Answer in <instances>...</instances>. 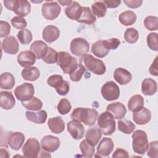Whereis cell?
I'll use <instances>...</instances> for the list:
<instances>
[{
	"label": "cell",
	"instance_id": "36",
	"mask_svg": "<svg viewBox=\"0 0 158 158\" xmlns=\"http://www.w3.org/2000/svg\"><path fill=\"white\" fill-rule=\"evenodd\" d=\"M92 12L98 18L104 17L107 12V7L102 1H96L91 5Z\"/></svg>",
	"mask_w": 158,
	"mask_h": 158
},
{
	"label": "cell",
	"instance_id": "17",
	"mask_svg": "<svg viewBox=\"0 0 158 158\" xmlns=\"http://www.w3.org/2000/svg\"><path fill=\"white\" fill-rule=\"evenodd\" d=\"M106 111L110 113L115 119H121L127 114V109L125 105L119 102L109 104L106 107Z\"/></svg>",
	"mask_w": 158,
	"mask_h": 158
},
{
	"label": "cell",
	"instance_id": "35",
	"mask_svg": "<svg viewBox=\"0 0 158 158\" xmlns=\"http://www.w3.org/2000/svg\"><path fill=\"white\" fill-rule=\"evenodd\" d=\"M22 104L25 109L33 111L40 110L43 107L42 101L36 97H33L27 101L22 102Z\"/></svg>",
	"mask_w": 158,
	"mask_h": 158
},
{
	"label": "cell",
	"instance_id": "40",
	"mask_svg": "<svg viewBox=\"0 0 158 158\" xmlns=\"http://www.w3.org/2000/svg\"><path fill=\"white\" fill-rule=\"evenodd\" d=\"M17 37L21 44H28L32 40V33L29 30L25 28L18 32Z\"/></svg>",
	"mask_w": 158,
	"mask_h": 158
},
{
	"label": "cell",
	"instance_id": "34",
	"mask_svg": "<svg viewBox=\"0 0 158 158\" xmlns=\"http://www.w3.org/2000/svg\"><path fill=\"white\" fill-rule=\"evenodd\" d=\"M120 22L125 25L129 26L135 23L136 20V15L131 10H127L122 12L118 17Z\"/></svg>",
	"mask_w": 158,
	"mask_h": 158
},
{
	"label": "cell",
	"instance_id": "52",
	"mask_svg": "<svg viewBox=\"0 0 158 158\" xmlns=\"http://www.w3.org/2000/svg\"><path fill=\"white\" fill-rule=\"evenodd\" d=\"M123 2L127 5V7L131 8V9H135L138 8L141 6V5L143 3V1L141 0H125L123 1Z\"/></svg>",
	"mask_w": 158,
	"mask_h": 158
},
{
	"label": "cell",
	"instance_id": "16",
	"mask_svg": "<svg viewBox=\"0 0 158 158\" xmlns=\"http://www.w3.org/2000/svg\"><path fill=\"white\" fill-rule=\"evenodd\" d=\"M2 48L3 51L9 54H15L18 52L19 44L14 36L6 37L2 42Z\"/></svg>",
	"mask_w": 158,
	"mask_h": 158
},
{
	"label": "cell",
	"instance_id": "47",
	"mask_svg": "<svg viewBox=\"0 0 158 158\" xmlns=\"http://www.w3.org/2000/svg\"><path fill=\"white\" fill-rule=\"evenodd\" d=\"M147 155L152 158L158 157V141H154L150 142L148 147Z\"/></svg>",
	"mask_w": 158,
	"mask_h": 158
},
{
	"label": "cell",
	"instance_id": "48",
	"mask_svg": "<svg viewBox=\"0 0 158 158\" xmlns=\"http://www.w3.org/2000/svg\"><path fill=\"white\" fill-rule=\"evenodd\" d=\"M11 24L13 26V27L17 28V29H25V28L27 27V23L26 20L19 16L14 17L11 20Z\"/></svg>",
	"mask_w": 158,
	"mask_h": 158
},
{
	"label": "cell",
	"instance_id": "31",
	"mask_svg": "<svg viewBox=\"0 0 158 158\" xmlns=\"http://www.w3.org/2000/svg\"><path fill=\"white\" fill-rule=\"evenodd\" d=\"M96 17L94 15L91 9L88 7H82V11L80 18L77 22L91 25L96 22Z\"/></svg>",
	"mask_w": 158,
	"mask_h": 158
},
{
	"label": "cell",
	"instance_id": "23",
	"mask_svg": "<svg viewBox=\"0 0 158 158\" xmlns=\"http://www.w3.org/2000/svg\"><path fill=\"white\" fill-rule=\"evenodd\" d=\"M114 78L120 85H126L130 82L132 78L131 73L123 68H117L114 72Z\"/></svg>",
	"mask_w": 158,
	"mask_h": 158
},
{
	"label": "cell",
	"instance_id": "55",
	"mask_svg": "<svg viewBox=\"0 0 158 158\" xmlns=\"http://www.w3.org/2000/svg\"><path fill=\"white\" fill-rule=\"evenodd\" d=\"M157 56L156 57L154 60L151 65L149 71V73L154 76H157L158 75V70H157Z\"/></svg>",
	"mask_w": 158,
	"mask_h": 158
},
{
	"label": "cell",
	"instance_id": "45",
	"mask_svg": "<svg viewBox=\"0 0 158 158\" xmlns=\"http://www.w3.org/2000/svg\"><path fill=\"white\" fill-rule=\"evenodd\" d=\"M147 44L148 47L153 51H158L157 45V33H150L147 36Z\"/></svg>",
	"mask_w": 158,
	"mask_h": 158
},
{
	"label": "cell",
	"instance_id": "14",
	"mask_svg": "<svg viewBox=\"0 0 158 158\" xmlns=\"http://www.w3.org/2000/svg\"><path fill=\"white\" fill-rule=\"evenodd\" d=\"M114 147V144L111 138H104L97 147L96 154L99 157L108 156L112 152Z\"/></svg>",
	"mask_w": 158,
	"mask_h": 158
},
{
	"label": "cell",
	"instance_id": "11",
	"mask_svg": "<svg viewBox=\"0 0 158 158\" xmlns=\"http://www.w3.org/2000/svg\"><path fill=\"white\" fill-rule=\"evenodd\" d=\"M41 146L39 141L35 138L27 139L22 148V152L24 157L28 158L37 157L40 151Z\"/></svg>",
	"mask_w": 158,
	"mask_h": 158
},
{
	"label": "cell",
	"instance_id": "50",
	"mask_svg": "<svg viewBox=\"0 0 158 158\" xmlns=\"http://www.w3.org/2000/svg\"><path fill=\"white\" fill-rule=\"evenodd\" d=\"M10 32V26L7 22L0 21V37L3 38L8 36Z\"/></svg>",
	"mask_w": 158,
	"mask_h": 158
},
{
	"label": "cell",
	"instance_id": "37",
	"mask_svg": "<svg viewBox=\"0 0 158 158\" xmlns=\"http://www.w3.org/2000/svg\"><path fill=\"white\" fill-rule=\"evenodd\" d=\"M118 129L123 133L131 134L135 129V125L131 121L126 119L120 120L118 122Z\"/></svg>",
	"mask_w": 158,
	"mask_h": 158
},
{
	"label": "cell",
	"instance_id": "49",
	"mask_svg": "<svg viewBox=\"0 0 158 158\" xmlns=\"http://www.w3.org/2000/svg\"><path fill=\"white\" fill-rule=\"evenodd\" d=\"M103 43L107 49L114 50L119 46L120 44V41L116 38H112L109 40H103Z\"/></svg>",
	"mask_w": 158,
	"mask_h": 158
},
{
	"label": "cell",
	"instance_id": "41",
	"mask_svg": "<svg viewBox=\"0 0 158 158\" xmlns=\"http://www.w3.org/2000/svg\"><path fill=\"white\" fill-rule=\"evenodd\" d=\"M144 25L148 30H157L158 29V18L152 15L148 16L144 20Z\"/></svg>",
	"mask_w": 158,
	"mask_h": 158
},
{
	"label": "cell",
	"instance_id": "12",
	"mask_svg": "<svg viewBox=\"0 0 158 158\" xmlns=\"http://www.w3.org/2000/svg\"><path fill=\"white\" fill-rule=\"evenodd\" d=\"M41 145L43 150L49 152H53L59 148L60 140L56 136L46 135L41 139Z\"/></svg>",
	"mask_w": 158,
	"mask_h": 158
},
{
	"label": "cell",
	"instance_id": "26",
	"mask_svg": "<svg viewBox=\"0 0 158 158\" xmlns=\"http://www.w3.org/2000/svg\"><path fill=\"white\" fill-rule=\"evenodd\" d=\"M157 85L156 81L151 78H148L143 80L141 83V91L146 96H152L157 91Z\"/></svg>",
	"mask_w": 158,
	"mask_h": 158
},
{
	"label": "cell",
	"instance_id": "20",
	"mask_svg": "<svg viewBox=\"0 0 158 158\" xmlns=\"http://www.w3.org/2000/svg\"><path fill=\"white\" fill-rule=\"evenodd\" d=\"M133 119L134 122L139 125L148 123L151 119V113L146 107H143L138 112H133Z\"/></svg>",
	"mask_w": 158,
	"mask_h": 158
},
{
	"label": "cell",
	"instance_id": "6",
	"mask_svg": "<svg viewBox=\"0 0 158 158\" xmlns=\"http://www.w3.org/2000/svg\"><path fill=\"white\" fill-rule=\"evenodd\" d=\"M57 64L64 73L69 75L75 70L78 64H77V59L65 51L59 52Z\"/></svg>",
	"mask_w": 158,
	"mask_h": 158
},
{
	"label": "cell",
	"instance_id": "38",
	"mask_svg": "<svg viewBox=\"0 0 158 158\" xmlns=\"http://www.w3.org/2000/svg\"><path fill=\"white\" fill-rule=\"evenodd\" d=\"M80 149L84 157L91 158L94 154V146L89 143L86 139L83 140L80 144Z\"/></svg>",
	"mask_w": 158,
	"mask_h": 158
},
{
	"label": "cell",
	"instance_id": "28",
	"mask_svg": "<svg viewBox=\"0 0 158 158\" xmlns=\"http://www.w3.org/2000/svg\"><path fill=\"white\" fill-rule=\"evenodd\" d=\"M144 99L140 94H135L130 98L128 102V109L133 112H138L144 107Z\"/></svg>",
	"mask_w": 158,
	"mask_h": 158
},
{
	"label": "cell",
	"instance_id": "44",
	"mask_svg": "<svg viewBox=\"0 0 158 158\" xmlns=\"http://www.w3.org/2000/svg\"><path fill=\"white\" fill-rule=\"evenodd\" d=\"M85 70L86 69L85 67L82 64H78L75 70L71 74H70V78L71 80L75 82L79 81L85 72Z\"/></svg>",
	"mask_w": 158,
	"mask_h": 158
},
{
	"label": "cell",
	"instance_id": "54",
	"mask_svg": "<svg viewBox=\"0 0 158 158\" xmlns=\"http://www.w3.org/2000/svg\"><path fill=\"white\" fill-rule=\"evenodd\" d=\"M102 2L107 8H116L121 3V1L117 0H104Z\"/></svg>",
	"mask_w": 158,
	"mask_h": 158
},
{
	"label": "cell",
	"instance_id": "4",
	"mask_svg": "<svg viewBox=\"0 0 158 158\" xmlns=\"http://www.w3.org/2000/svg\"><path fill=\"white\" fill-rule=\"evenodd\" d=\"M131 137L133 151L138 154L143 155L149 144L146 133L143 130H138L133 132Z\"/></svg>",
	"mask_w": 158,
	"mask_h": 158
},
{
	"label": "cell",
	"instance_id": "21",
	"mask_svg": "<svg viewBox=\"0 0 158 158\" xmlns=\"http://www.w3.org/2000/svg\"><path fill=\"white\" fill-rule=\"evenodd\" d=\"M60 36V30L54 25H48L43 31V38L48 43H52Z\"/></svg>",
	"mask_w": 158,
	"mask_h": 158
},
{
	"label": "cell",
	"instance_id": "24",
	"mask_svg": "<svg viewBox=\"0 0 158 158\" xmlns=\"http://www.w3.org/2000/svg\"><path fill=\"white\" fill-rule=\"evenodd\" d=\"M31 51L36 56L37 59H43L46 54L48 49L47 44L41 40L35 41L30 46Z\"/></svg>",
	"mask_w": 158,
	"mask_h": 158
},
{
	"label": "cell",
	"instance_id": "25",
	"mask_svg": "<svg viewBox=\"0 0 158 158\" xmlns=\"http://www.w3.org/2000/svg\"><path fill=\"white\" fill-rule=\"evenodd\" d=\"M48 126L50 130L56 134L62 133L65 129V123L61 117H56L48 120Z\"/></svg>",
	"mask_w": 158,
	"mask_h": 158
},
{
	"label": "cell",
	"instance_id": "43",
	"mask_svg": "<svg viewBox=\"0 0 158 158\" xmlns=\"http://www.w3.org/2000/svg\"><path fill=\"white\" fill-rule=\"evenodd\" d=\"M72 109V106L69 101L66 98H62L60 100L57 105V110L62 114L65 115L68 114Z\"/></svg>",
	"mask_w": 158,
	"mask_h": 158
},
{
	"label": "cell",
	"instance_id": "22",
	"mask_svg": "<svg viewBox=\"0 0 158 158\" xmlns=\"http://www.w3.org/2000/svg\"><path fill=\"white\" fill-rule=\"evenodd\" d=\"M81 11L82 7L76 1H72V2L65 9V13L67 17L71 20L77 21L80 18Z\"/></svg>",
	"mask_w": 158,
	"mask_h": 158
},
{
	"label": "cell",
	"instance_id": "13",
	"mask_svg": "<svg viewBox=\"0 0 158 158\" xmlns=\"http://www.w3.org/2000/svg\"><path fill=\"white\" fill-rule=\"evenodd\" d=\"M67 127L68 131L73 139L79 140L83 137L85 128L80 122L72 120L67 123Z\"/></svg>",
	"mask_w": 158,
	"mask_h": 158
},
{
	"label": "cell",
	"instance_id": "42",
	"mask_svg": "<svg viewBox=\"0 0 158 158\" xmlns=\"http://www.w3.org/2000/svg\"><path fill=\"white\" fill-rule=\"evenodd\" d=\"M59 56V52L51 47H48V52L43 58V60L47 64H54L57 62Z\"/></svg>",
	"mask_w": 158,
	"mask_h": 158
},
{
	"label": "cell",
	"instance_id": "10",
	"mask_svg": "<svg viewBox=\"0 0 158 158\" xmlns=\"http://www.w3.org/2000/svg\"><path fill=\"white\" fill-rule=\"evenodd\" d=\"M42 14L46 19L52 20L56 19L61 11V8L56 1L46 2L42 6Z\"/></svg>",
	"mask_w": 158,
	"mask_h": 158
},
{
	"label": "cell",
	"instance_id": "5",
	"mask_svg": "<svg viewBox=\"0 0 158 158\" xmlns=\"http://www.w3.org/2000/svg\"><path fill=\"white\" fill-rule=\"evenodd\" d=\"M3 3L7 9L12 10L19 17H25L31 11L30 3L26 0L4 1Z\"/></svg>",
	"mask_w": 158,
	"mask_h": 158
},
{
	"label": "cell",
	"instance_id": "46",
	"mask_svg": "<svg viewBox=\"0 0 158 158\" xmlns=\"http://www.w3.org/2000/svg\"><path fill=\"white\" fill-rule=\"evenodd\" d=\"M64 81V80H63V78L61 75H53L48 78L47 83L50 86L56 89L62 84Z\"/></svg>",
	"mask_w": 158,
	"mask_h": 158
},
{
	"label": "cell",
	"instance_id": "8",
	"mask_svg": "<svg viewBox=\"0 0 158 158\" xmlns=\"http://www.w3.org/2000/svg\"><path fill=\"white\" fill-rule=\"evenodd\" d=\"M34 93V86L30 83H24L18 86L14 89V94L16 98L22 102L27 101L32 98Z\"/></svg>",
	"mask_w": 158,
	"mask_h": 158
},
{
	"label": "cell",
	"instance_id": "56",
	"mask_svg": "<svg viewBox=\"0 0 158 158\" xmlns=\"http://www.w3.org/2000/svg\"><path fill=\"white\" fill-rule=\"evenodd\" d=\"M58 2L62 6H69L72 2V1H59Z\"/></svg>",
	"mask_w": 158,
	"mask_h": 158
},
{
	"label": "cell",
	"instance_id": "18",
	"mask_svg": "<svg viewBox=\"0 0 158 158\" xmlns=\"http://www.w3.org/2000/svg\"><path fill=\"white\" fill-rule=\"evenodd\" d=\"M25 141V135L22 132H10L7 139L9 146L14 150H19L21 148Z\"/></svg>",
	"mask_w": 158,
	"mask_h": 158
},
{
	"label": "cell",
	"instance_id": "33",
	"mask_svg": "<svg viewBox=\"0 0 158 158\" xmlns=\"http://www.w3.org/2000/svg\"><path fill=\"white\" fill-rule=\"evenodd\" d=\"M40 76V70L36 67L25 68L22 71V77L25 80L33 81L38 79Z\"/></svg>",
	"mask_w": 158,
	"mask_h": 158
},
{
	"label": "cell",
	"instance_id": "1",
	"mask_svg": "<svg viewBox=\"0 0 158 158\" xmlns=\"http://www.w3.org/2000/svg\"><path fill=\"white\" fill-rule=\"evenodd\" d=\"M98 117V112L94 109L77 107L72 112L70 117L72 120L82 122L88 126L94 125Z\"/></svg>",
	"mask_w": 158,
	"mask_h": 158
},
{
	"label": "cell",
	"instance_id": "15",
	"mask_svg": "<svg viewBox=\"0 0 158 158\" xmlns=\"http://www.w3.org/2000/svg\"><path fill=\"white\" fill-rule=\"evenodd\" d=\"M36 57V56L32 51H23L18 54L17 62L22 67L28 68L35 63Z\"/></svg>",
	"mask_w": 158,
	"mask_h": 158
},
{
	"label": "cell",
	"instance_id": "29",
	"mask_svg": "<svg viewBox=\"0 0 158 158\" xmlns=\"http://www.w3.org/2000/svg\"><path fill=\"white\" fill-rule=\"evenodd\" d=\"M101 137L102 132L99 128L96 127H93L88 129L86 131L85 135L86 140L94 146L97 145Z\"/></svg>",
	"mask_w": 158,
	"mask_h": 158
},
{
	"label": "cell",
	"instance_id": "2",
	"mask_svg": "<svg viewBox=\"0 0 158 158\" xmlns=\"http://www.w3.org/2000/svg\"><path fill=\"white\" fill-rule=\"evenodd\" d=\"M80 62L86 69L96 75H101L106 72V67L104 62L100 59L94 58L91 54H86L83 56Z\"/></svg>",
	"mask_w": 158,
	"mask_h": 158
},
{
	"label": "cell",
	"instance_id": "7",
	"mask_svg": "<svg viewBox=\"0 0 158 158\" xmlns=\"http://www.w3.org/2000/svg\"><path fill=\"white\" fill-rule=\"evenodd\" d=\"M101 93L104 99L111 101L118 98L120 96V89L115 82L109 81L102 85Z\"/></svg>",
	"mask_w": 158,
	"mask_h": 158
},
{
	"label": "cell",
	"instance_id": "30",
	"mask_svg": "<svg viewBox=\"0 0 158 158\" xmlns=\"http://www.w3.org/2000/svg\"><path fill=\"white\" fill-rule=\"evenodd\" d=\"M15 83L13 75L9 72H4L0 76V87L3 89H11Z\"/></svg>",
	"mask_w": 158,
	"mask_h": 158
},
{
	"label": "cell",
	"instance_id": "9",
	"mask_svg": "<svg viewBox=\"0 0 158 158\" xmlns=\"http://www.w3.org/2000/svg\"><path fill=\"white\" fill-rule=\"evenodd\" d=\"M70 49L71 52L76 56H83L89 51V44L85 39L76 38L72 40Z\"/></svg>",
	"mask_w": 158,
	"mask_h": 158
},
{
	"label": "cell",
	"instance_id": "32",
	"mask_svg": "<svg viewBox=\"0 0 158 158\" xmlns=\"http://www.w3.org/2000/svg\"><path fill=\"white\" fill-rule=\"evenodd\" d=\"M91 52L96 57L102 58L109 54V50L107 49L105 47L103 40H99L92 44Z\"/></svg>",
	"mask_w": 158,
	"mask_h": 158
},
{
	"label": "cell",
	"instance_id": "3",
	"mask_svg": "<svg viewBox=\"0 0 158 158\" xmlns=\"http://www.w3.org/2000/svg\"><path fill=\"white\" fill-rule=\"evenodd\" d=\"M98 126L104 135H111L116 130L115 121L113 115L109 112L101 113L98 117Z\"/></svg>",
	"mask_w": 158,
	"mask_h": 158
},
{
	"label": "cell",
	"instance_id": "53",
	"mask_svg": "<svg viewBox=\"0 0 158 158\" xmlns=\"http://www.w3.org/2000/svg\"><path fill=\"white\" fill-rule=\"evenodd\" d=\"M112 157H129V154L126 150L118 148L113 153Z\"/></svg>",
	"mask_w": 158,
	"mask_h": 158
},
{
	"label": "cell",
	"instance_id": "51",
	"mask_svg": "<svg viewBox=\"0 0 158 158\" xmlns=\"http://www.w3.org/2000/svg\"><path fill=\"white\" fill-rule=\"evenodd\" d=\"M69 89H70L69 84L67 81H65V80L63 81L62 84L59 87L56 89L57 93L61 96L66 95L69 93Z\"/></svg>",
	"mask_w": 158,
	"mask_h": 158
},
{
	"label": "cell",
	"instance_id": "39",
	"mask_svg": "<svg viewBox=\"0 0 158 158\" xmlns=\"http://www.w3.org/2000/svg\"><path fill=\"white\" fill-rule=\"evenodd\" d=\"M139 38V33L134 28H127L124 33V38L125 41L130 44L136 43Z\"/></svg>",
	"mask_w": 158,
	"mask_h": 158
},
{
	"label": "cell",
	"instance_id": "19",
	"mask_svg": "<svg viewBox=\"0 0 158 158\" xmlns=\"http://www.w3.org/2000/svg\"><path fill=\"white\" fill-rule=\"evenodd\" d=\"M15 100L11 92L1 91L0 92V106L5 110H9L14 107Z\"/></svg>",
	"mask_w": 158,
	"mask_h": 158
},
{
	"label": "cell",
	"instance_id": "27",
	"mask_svg": "<svg viewBox=\"0 0 158 158\" xmlns=\"http://www.w3.org/2000/svg\"><path fill=\"white\" fill-rule=\"evenodd\" d=\"M25 116L28 120L37 124L44 123L47 118V112L44 110H41L36 112L27 111Z\"/></svg>",
	"mask_w": 158,
	"mask_h": 158
}]
</instances>
